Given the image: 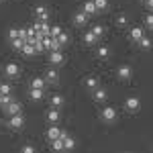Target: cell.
<instances>
[{
	"instance_id": "obj_1",
	"label": "cell",
	"mask_w": 153,
	"mask_h": 153,
	"mask_svg": "<svg viewBox=\"0 0 153 153\" xmlns=\"http://www.w3.org/2000/svg\"><path fill=\"white\" fill-rule=\"evenodd\" d=\"M25 127V118L23 114L19 112V114H12V117H8V129L10 131H21Z\"/></svg>"
},
{
	"instance_id": "obj_2",
	"label": "cell",
	"mask_w": 153,
	"mask_h": 153,
	"mask_svg": "<svg viewBox=\"0 0 153 153\" xmlns=\"http://www.w3.org/2000/svg\"><path fill=\"white\" fill-rule=\"evenodd\" d=\"M100 118H102L104 123H114V120H117V110H114L112 106H104V108L100 110Z\"/></svg>"
},
{
	"instance_id": "obj_3",
	"label": "cell",
	"mask_w": 153,
	"mask_h": 153,
	"mask_svg": "<svg viewBox=\"0 0 153 153\" xmlns=\"http://www.w3.org/2000/svg\"><path fill=\"white\" fill-rule=\"evenodd\" d=\"M125 108H127L129 112H137V110L141 108V100H139L137 96H129V98L125 100Z\"/></svg>"
},
{
	"instance_id": "obj_4",
	"label": "cell",
	"mask_w": 153,
	"mask_h": 153,
	"mask_svg": "<svg viewBox=\"0 0 153 153\" xmlns=\"http://www.w3.org/2000/svg\"><path fill=\"white\" fill-rule=\"evenodd\" d=\"M63 61H65V57H63L61 49H55V51L49 53V63H51V65H61Z\"/></svg>"
},
{
	"instance_id": "obj_5",
	"label": "cell",
	"mask_w": 153,
	"mask_h": 153,
	"mask_svg": "<svg viewBox=\"0 0 153 153\" xmlns=\"http://www.w3.org/2000/svg\"><path fill=\"white\" fill-rule=\"evenodd\" d=\"M131 74H133V70H131L129 65H120V68L117 70L118 80H123V82H129V80H131Z\"/></svg>"
},
{
	"instance_id": "obj_6",
	"label": "cell",
	"mask_w": 153,
	"mask_h": 153,
	"mask_svg": "<svg viewBox=\"0 0 153 153\" xmlns=\"http://www.w3.org/2000/svg\"><path fill=\"white\" fill-rule=\"evenodd\" d=\"M19 71H21V68H19L16 63H12V61L4 65V74H6L8 78H16V76H19Z\"/></svg>"
},
{
	"instance_id": "obj_7",
	"label": "cell",
	"mask_w": 153,
	"mask_h": 153,
	"mask_svg": "<svg viewBox=\"0 0 153 153\" xmlns=\"http://www.w3.org/2000/svg\"><path fill=\"white\" fill-rule=\"evenodd\" d=\"M57 80H59L57 70H55V68H49V70L45 71V82L47 84H57Z\"/></svg>"
},
{
	"instance_id": "obj_8",
	"label": "cell",
	"mask_w": 153,
	"mask_h": 153,
	"mask_svg": "<svg viewBox=\"0 0 153 153\" xmlns=\"http://www.w3.org/2000/svg\"><path fill=\"white\" fill-rule=\"evenodd\" d=\"M82 10L88 14V16H92V14H96L98 12V8H96V4H94V0H86L82 4Z\"/></svg>"
},
{
	"instance_id": "obj_9",
	"label": "cell",
	"mask_w": 153,
	"mask_h": 153,
	"mask_svg": "<svg viewBox=\"0 0 153 153\" xmlns=\"http://www.w3.org/2000/svg\"><path fill=\"white\" fill-rule=\"evenodd\" d=\"M74 23L78 25V27H84V25H88V14L84 10H78L74 14Z\"/></svg>"
},
{
	"instance_id": "obj_10",
	"label": "cell",
	"mask_w": 153,
	"mask_h": 153,
	"mask_svg": "<svg viewBox=\"0 0 153 153\" xmlns=\"http://www.w3.org/2000/svg\"><path fill=\"white\" fill-rule=\"evenodd\" d=\"M92 98H94V102H104L106 100V90L96 86L94 90H92Z\"/></svg>"
},
{
	"instance_id": "obj_11",
	"label": "cell",
	"mask_w": 153,
	"mask_h": 153,
	"mask_svg": "<svg viewBox=\"0 0 153 153\" xmlns=\"http://www.w3.org/2000/svg\"><path fill=\"white\" fill-rule=\"evenodd\" d=\"M4 110H6V114H8V117H12V114H19V112H21V104H19V102H8V104L4 106Z\"/></svg>"
},
{
	"instance_id": "obj_12",
	"label": "cell",
	"mask_w": 153,
	"mask_h": 153,
	"mask_svg": "<svg viewBox=\"0 0 153 153\" xmlns=\"http://www.w3.org/2000/svg\"><path fill=\"white\" fill-rule=\"evenodd\" d=\"M61 133H63V131H59L57 127L53 125V127H49V129L45 131V137H47L49 141H53V139H57V137H61Z\"/></svg>"
},
{
	"instance_id": "obj_13",
	"label": "cell",
	"mask_w": 153,
	"mask_h": 153,
	"mask_svg": "<svg viewBox=\"0 0 153 153\" xmlns=\"http://www.w3.org/2000/svg\"><path fill=\"white\" fill-rule=\"evenodd\" d=\"M21 51H23V55H27V57H33V55H37V49L33 43H27L25 41V45L21 47Z\"/></svg>"
},
{
	"instance_id": "obj_14",
	"label": "cell",
	"mask_w": 153,
	"mask_h": 153,
	"mask_svg": "<svg viewBox=\"0 0 153 153\" xmlns=\"http://www.w3.org/2000/svg\"><path fill=\"white\" fill-rule=\"evenodd\" d=\"M45 117H47V120L51 123V125H55L59 118H61V114H59L57 108H53V106H51V110H47V114H45Z\"/></svg>"
},
{
	"instance_id": "obj_15",
	"label": "cell",
	"mask_w": 153,
	"mask_h": 153,
	"mask_svg": "<svg viewBox=\"0 0 153 153\" xmlns=\"http://www.w3.org/2000/svg\"><path fill=\"white\" fill-rule=\"evenodd\" d=\"M29 98H31L33 102H39V100L43 98V90H41V88H31V90H29Z\"/></svg>"
},
{
	"instance_id": "obj_16",
	"label": "cell",
	"mask_w": 153,
	"mask_h": 153,
	"mask_svg": "<svg viewBox=\"0 0 153 153\" xmlns=\"http://www.w3.org/2000/svg\"><path fill=\"white\" fill-rule=\"evenodd\" d=\"M35 16L41 19V21H47V16H49L47 6H35Z\"/></svg>"
},
{
	"instance_id": "obj_17",
	"label": "cell",
	"mask_w": 153,
	"mask_h": 153,
	"mask_svg": "<svg viewBox=\"0 0 153 153\" xmlns=\"http://www.w3.org/2000/svg\"><path fill=\"white\" fill-rule=\"evenodd\" d=\"M45 78H39V76H37V78H33V80H31V84H29V86H31V88H41V90H45Z\"/></svg>"
},
{
	"instance_id": "obj_18",
	"label": "cell",
	"mask_w": 153,
	"mask_h": 153,
	"mask_svg": "<svg viewBox=\"0 0 153 153\" xmlns=\"http://www.w3.org/2000/svg\"><path fill=\"white\" fill-rule=\"evenodd\" d=\"M49 104L53 106V108H59V106L63 104V96L61 94H53L51 98H49Z\"/></svg>"
},
{
	"instance_id": "obj_19",
	"label": "cell",
	"mask_w": 153,
	"mask_h": 153,
	"mask_svg": "<svg viewBox=\"0 0 153 153\" xmlns=\"http://www.w3.org/2000/svg\"><path fill=\"white\" fill-rule=\"evenodd\" d=\"M84 86L90 88V90H94L96 86H98V78H96V76H88V78L84 80Z\"/></svg>"
},
{
	"instance_id": "obj_20",
	"label": "cell",
	"mask_w": 153,
	"mask_h": 153,
	"mask_svg": "<svg viewBox=\"0 0 153 153\" xmlns=\"http://www.w3.org/2000/svg\"><path fill=\"white\" fill-rule=\"evenodd\" d=\"M96 55L100 59H106L108 55H110V47H106V45H100V47L96 49Z\"/></svg>"
},
{
	"instance_id": "obj_21",
	"label": "cell",
	"mask_w": 153,
	"mask_h": 153,
	"mask_svg": "<svg viewBox=\"0 0 153 153\" xmlns=\"http://www.w3.org/2000/svg\"><path fill=\"white\" fill-rule=\"evenodd\" d=\"M129 35H131V39H133V41H139V39L143 37V29H141V27H133Z\"/></svg>"
},
{
	"instance_id": "obj_22",
	"label": "cell",
	"mask_w": 153,
	"mask_h": 153,
	"mask_svg": "<svg viewBox=\"0 0 153 153\" xmlns=\"http://www.w3.org/2000/svg\"><path fill=\"white\" fill-rule=\"evenodd\" d=\"M96 41H98V37H96L92 31H88V33L84 35V43H86V45H94Z\"/></svg>"
},
{
	"instance_id": "obj_23",
	"label": "cell",
	"mask_w": 153,
	"mask_h": 153,
	"mask_svg": "<svg viewBox=\"0 0 153 153\" xmlns=\"http://www.w3.org/2000/svg\"><path fill=\"white\" fill-rule=\"evenodd\" d=\"M137 43H139V47H141V49H145V51H147V49H151V45H153V43H151V39H147L145 35H143L141 39L137 41Z\"/></svg>"
},
{
	"instance_id": "obj_24",
	"label": "cell",
	"mask_w": 153,
	"mask_h": 153,
	"mask_svg": "<svg viewBox=\"0 0 153 153\" xmlns=\"http://www.w3.org/2000/svg\"><path fill=\"white\" fill-rule=\"evenodd\" d=\"M51 149H53V151H63V139H61V137L53 139V141H51Z\"/></svg>"
},
{
	"instance_id": "obj_25",
	"label": "cell",
	"mask_w": 153,
	"mask_h": 153,
	"mask_svg": "<svg viewBox=\"0 0 153 153\" xmlns=\"http://www.w3.org/2000/svg\"><path fill=\"white\" fill-rule=\"evenodd\" d=\"M74 145H76V141L71 139L70 135H65L63 137V149H74Z\"/></svg>"
},
{
	"instance_id": "obj_26",
	"label": "cell",
	"mask_w": 153,
	"mask_h": 153,
	"mask_svg": "<svg viewBox=\"0 0 153 153\" xmlns=\"http://www.w3.org/2000/svg\"><path fill=\"white\" fill-rule=\"evenodd\" d=\"M90 31H92V33H94V35L98 37V39H100V37L104 35V27H102V25H94V27H92Z\"/></svg>"
},
{
	"instance_id": "obj_27",
	"label": "cell",
	"mask_w": 153,
	"mask_h": 153,
	"mask_svg": "<svg viewBox=\"0 0 153 153\" xmlns=\"http://www.w3.org/2000/svg\"><path fill=\"white\" fill-rule=\"evenodd\" d=\"M94 4H96V8H98V12L108 8V0H94Z\"/></svg>"
},
{
	"instance_id": "obj_28",
	"label": "cell",
	"mask_w": 153,
	"mask_h": 153,
	"mask_svg": "<svg viewBox=\"0 0 153 153\" xmlns=\"http://www.w3.org/2000/svg\"><path fill=\"white\" fill-rule=\"evenodd\" d=\"M55 39L59 41V45H65V43L70 41V37H68V33H63V31H61V33H59V35L55 37Z\"/></svg>"
},
{
	"instance_id": "obj_29",
	"label": "cell",
	"mask_w": 153,
	"mask_h": 153,
	"mask_svg": "<svg viewBox=\"0 0 153 153\" xmlns=\"http://www.w3.org/2000/svg\"><path fill=\"white\" fill-rule=\"evenodd\" d=\"M12 100V96L10 94H0V106H6L8 102Z\"/></svg>"
},
{
	"instance_id": "obj_30",
	"label": "cell",
	"mask_w": 153,
	"mask_h": 153,
	"mask_svg": "<svg viewBox=\"0 0 153 153\" xmlns=\"http://www.w3.org/2000/svg\"><path fill=\"white\" fill-rule=\"evenodd\" d=\"M127 23H129V21H127V14H118L117 16V25L118 27H125Z\"/></svg>"
},
{
	"instance_id": "obj_31",
	"label": "cell",
	"mask_w": 153,
	"mask_h": 153,
	"mask_svg": "<svg viewBox=\"0 0 153 153\" xmlns=\"http://www.w3.org/2000/svg\"><path fill=\"white\" fill-rule=\"evenodd\" d=\"M143 23H145V27H153V12H149V14L143 19Z\"/></svg>"
},
{
	"instance_id": "obj_32",
	"label": "cell",
	"mask_w": 153,
	"mask_h": 153,
	"mask_svg": "<svg viewBox=\"0 0 153 153\" xmlns=\"http://www.w3.org/2000/svg\"><path fill=\"white\" fill-rule=\"evenodd\" d=\"M12 45H14L16 49H21V47L25 45V39H21V37H16V39H12Z\"/></svg>"
},
{
	"instance_id": "obj_33",
	"label": "cell",
	"mask_w": 153,
	"mask_h": 153,
	"mask_svg": "<svg viewBox=\"0 0 153 153\" xmlns=\"http://www.w3.org/2000/svg\"><path fill=\"white\" fill-rule=\"evenodd\" d=\"M0 94H10V84H0Z\"/></svg>"
},
{
	"instance_id": "obj_34",
	"label": "cell",
	"mask_w": 153,
	"mask_h": 153,
	"mask_svg": "<svg viewBox=\"0 0 153 153\" xmlns=\"http://www.w3.org/2000/svg\"><path fill=\"white\" fill-rule=\"evenodd\" d=\"M8 37H10V39H16V37H21V29H10V31H8Z\"/></svg>"
},
{
	"instance_id": "obj_35",
	"label": "cell",
	"mask_w": 153,
	"mask_h": 153,
	"mask_svg": "<svg viewBox=\"0 0 153 153\" xmlns=\"http://www.w3.org/2000/svg\"><path fill=\"white\" fill-rule=\"evenodd\" d=\"M21 151H23V153H33V151H35V147H33V145H23Z\"/></svg>"
},
{
	"instance_id": "obj_36",
	"label": "cell",
	"mask_w": 153,
	"mask_h": 153,
	"mask_svg": "<svg viewBox=\"0 0 153 153\" xmlns=\"http://www.w3.org/2000/svg\"><path fill=\"white\" fill-rule=\"evenodd\" d=\"M59 33H61V29H59V27H51V37H57Z\"/></svg>"
},
{
	"instance_id": "obj_37",
	"label": "cell",
	"mask_w": 153,
	"mask_h": 153,
	"mask_svg": "<svg viewBox=\"0 0 153 153\" xmlns=\"http://www.w3.org/2000/svg\"><path fill=\"white\" fill-rule=\"evenodd\" d=\"M145 4H147V8H149V10H153V0H147Z\"/></svg>"
},
{
	"instance_id": "obj_38",
	"label": "cell",
	"mask_w": 153,
	"mask_h": 153,
	"mask_svg": "<svg viewBox=\"0 0 153 153\" xmlns=\"http://www.w3.org/2000/svg\"><path fill=\"white\" fill-rule=\"evenodd\" d=\"M143 2H147V0H143Z\"/></svg>"
},
{
	"instance_id": "obj_39",
	"label": "cell",
	"mask_w": 153,
	"mask_h": 153,
	"mask_svg": "<svg viewBox=\"0 0 153 153\" xmlns=\"http://www.w3.org/2000/svg\"><path fill=\"white\" fill-rule=\"evenodd\" d=\"M151 29H153V27H151Z\"/></svg>"
}]
</instances>
